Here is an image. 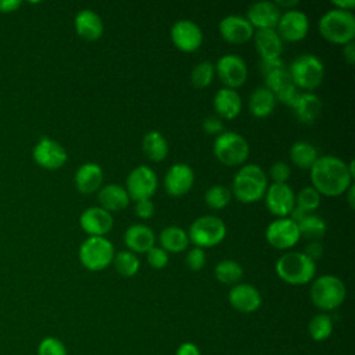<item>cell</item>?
Returning a JSON list of instances; mask_svg holds the SVG:
<instances>
[{"label": "cell", "instance_id": "cell-45", "mask_svg": "<svg viewBox=\"0 0 355 355\" xmlns=\"http://www.w3.org/2000/svg\"><path fill=\"white\" fill-rule=\"evenodd\" d=\"M202 129L207 135H220L223 132L222 119L215 115H208L202 121Z\"/></svg>", "mask_w": 355, "mask_h": 355}, {"label": "cell", "instance_id": "cell-7", "mask_svg": "<svg viewBox=\"0 0 355 355\" xmlns=\"http://www.w3.org/2000/svg\"><path fill=\"white\" fill-rule=\"evenodd\" d=\"M214 154L222 165L239 166L247 161L250 146L237 132H222L214 141Z\"/></svg>", "mask_w": 355, "mask_h": 355}, {"label": "cell", "instance_id": "cell-42", "mask_svg": "<svg viewBox=\"0 0 355 355\" xmlns=\"http://www.w3.org/2000/svg\"><path fill=\"white\" fill-rule=\"evenodd\" d=\"M146 257H147V262L151 268L154 269H162L166 266L168 261H169V257H168V252L165 250H162L161 247H151L147 252H146Z\"/></svg>", "mask_w": 355, "mask_h": 355}, {"label": "cell", "instance_id": "cell-29", "mask_svg": "<svg viewBox=\"0 0 355 355\" xmlns=\"http://www.w3.org/2000/svg\"><path fill=\"white\" fill-rule=\"evenodd\" d=\"M276 107L275 94L265 86L255 89L248 98V110L257 118H265L273 112Z\"/></svg>", "mask_w": 355, "mask_h": 355}, {"label": "cell", "instance_id": "cell-1", "mask_svg": "<svg viewBox=\"0 0 355 355\" xmlns=\"http://www.w3.org/2000/svg\"><path fill=\"white\" fill-rule=\"evenodd\" d=\"M312 187L322 196L337 197L345 194L352 184L354 176L349 173L348 164L336 155H323L312 165Z\"/></svg>", "mask_w": 355, "mask_h": 355}, {"label": "cell", "instance_id": "cell-11", "mask_svg": "<svg viewBox=\"0 0 355 355\" xmlns=\"http://www.w3.org/2000/svg\"><path fill=\"white\" fill-rule=\"evenodd\" d=\"M215 73L225 85V87L236 90L245 83L248 71L247 64L240 55L226 54L218 60L215 65Z\"/></svg>", "mask_w": 355, "mask_h": 355}, {"label": "cell", "instance_id": "cell-23", "mask_svg": "<svg viewBox=\"0 0 355 355\" xmlns=\"http://www.w3.org/2000/svg\"><path fill=\"white\" fill-rule=\"evenodd\" d=\"M73 25L78 36L89 42H94L100 39L104 32V25L100 15L89 8L80 10L76 14Z\"/></svg>", "mask_w": 355, "mask_h": 355}, {"label": "cell", "instance_id": "cell-16", "mask_svg": "<svg viewBox=\"0 0 355 355\" xmlns=\"http://www.w3.org/2000/svg\"><path fill=\"white\" fill-rule=\"evenodd\" d=\"M201 28L190 19H179L171 28V40L176 49L184 53H193L202 44Z\"/></svg>", "mask_w": 355, "mask_h": 355}, {"label": "cell", "instance_id": "cell-9", "mask_svg": "<svg viewBox=\"0 0 355 355\" xmlns=\"http://www.w3.org/2000/svg\"><path fill=\"white\" fill-rule=\"evenodd\" d=\"M115 251L107 237H87L79 247L80 263L92 272H98L112 263Z\"/></svg>", "mask_w": 355, "mask_h": 355}, {"label": "cell", "instance_id": "cell-48", "mask_svg": "<svg viewBox=\"0 0 355 355\" xmlns=\"http://www.w3.org/2000/svg\"><path fill=\"white\" fill-rule=\"evenodd\" d=\"M284 67V62L277 58V60H261V72L262 75L265 76L266 73L272 72L273 69H277V68H282Z\"/></svg>", "mask_w": 355, "mask_h": 355}, {"label": "cell", "instance_id": "cell-36", "mask_svg": "<svg viewBox=\"0 0 355 355\" xmlns=\"http://www.w3.org/2000/svg\"><path fill=\"white\" fill-rule=\"evenodd\" d=\"M333 333V320L326 313L315 315L308 324V334L313 341H326Z\"/></svg>", "mask_w": 355, "mask_h": 355}, {"label": "cell", "instance_id": "cell-53", "mask_svg": "<svg viewBox=\"0 0 355 355\" xmlns=\"http://www.w3.org/2000/svg\"><path fill=\"white\" fill-rule=\"evenodd\" d=\"M276 7L280 10V8H288V10H293V7H295L298 4V0H291V1H286V0H276L275 1Z\"/></svg>", "mask_w": 355, "mask_h": 355}, {"label": "cell", "instance_id": "cell-2", "mask_svg": "<svg viewBox=\"0 0 355 355\" xmlns=\"http://www.w3.org/2000/svg\"><path fill=\"white\" fill-rule=\"evenodd\" d=\"M233 196L243 204H252L263 198L268 179L263 169L255 164L243 165L232 182Z\"/></svg>", "mask_w": 355, "mask_h": 355}, {"label": "cell", "instance_id": "cell-21", "mask_svg": "<svg viewBox=\"0 0 355 355\" xmlns=\"http://www.w3.org/2000/svg\"><path fill=\"white\" fill-rule=\"evenodd\" d=\"M282 12L273 1H257L252 3L247 11V21L252 28L259 29H276Z\"/></svg>", "mask_w": 355, "mask_h": 355}, {"label": "cell", "instance_id": "cell-38", "mask_svg": "<svg viewBox=\"0 0 355 355\" xmlns=\"http://www.w3.org/2000/svg\"><path fill=\"white\" fill-rule=\"evenodd\" d=\"M215 76V65L209 61H202L194 65L190 73V82L197 89L208 87Z\"/></svg>", "mask_w": 355, "mask_h": 355}, {"label": "cell", "instance_id": "cell-22", "mask_svg": "<svg viewBox=\"0 0 355 355\" xmlns=\"http://www.w3.org/2000/svg\"><path fill=\"white\" fill-rule=\"evenodd\" d=\"M254 46L261 60H277L283 53V40L276 29H259L254 33Z\"/></svg>", "mask_w": 355, "mask_h": 355}, {"label": "cell", "instance_id": "cell-28", "mask_svg": "<svg viewBox=\"0 0 355 355\" xmlns=\"http://www.w3.org/2000/svg\"><path fill=\"white\" fill-rule=\"evenodd\" d=\"M291 108L294 110V114L300 122L311 125L322 112V101L315 93L304 92L298 94Z\"/></svg>", "mask_w": 355, "mask_h": 355}, {"label": "cell", "instance_id": "cell-5", "mask_svg": "<svg viewBox=\"0 0 355 355\" xmlns=\"http://www.w3.org/2000/svg\"><path fill=\"white\" fill-rule=\"evenodd\" d=\"M311 301L320 311H333L338 308L345 297L347 288L344 282L334 275H322L311 286Z\"/></svg>", "mask_w": 355, "mask_h": 355}, {"label": "cell", "instance_id": "cell-52", "mask_svg": "<svg viewBox=\"0 0 355 355\" xmlns=\"http://www.w3.org/2000/svg\"><path fill=\"white\" fill-rule=\"evenodd\" d=\"M333 8L337 10H344V11H352V8L355 7V0H334L331 1Z\"/></svg>", "mask_w": 355, "mask_h": 355}, {"label": "cell", "instance_id": "cell-25", "mask_svg": "<svg viewBox=\"0 0 355 355\" xmlns=\"http://www.w3.org/2000/svg\"><path fill=\"white\" fill-rule=\"evenodd\" d=\"M123 241L128 250L133 254H144L155 244L154 232L141 223L132 225L126 229L123 234Z\"/></svg>", "mask_w": 355, "mask_h": 355}, {"label": "cell", "instance_id": "cell-41", "mask_svg": "<svg viewBox=\"0 0 355 355\" xmlns=\"http://www.w3.org/2000/svg\"><path fill=\"white\" fill-rule=\"evenodd\" d=\"M37 355H68L64 343L53 336L42 338L37 345Z\"/></svg>", "mask_w": 355, "mask_h": 355}, {"label": "cell", "instance_id": "cell-32", "mask_svg": "<svg viewBox=\"0 0 355 355\" xmlns=\"http://www.w3.org/2000/svg\"><path fill=\"white\" fill-rule=\"evenodd\" d=\"M290 158L293 164L301 169H311L319 158L318 150L313 144L300 140L295 141L290 148Z\"/></svg>", "mask_w": 355, "mask_h": 355}, {"label": "cell", "instance_id": "cell-51", "mask_svg": "<svg viewBox=\"0 0 355 355\" xmlns=\"http://www.w3.org/2000/svg\"><path fill=\"white\" fill-rule=\"evenodd\" d=\"M343 55H344L345 61H347L349 65H352V64L355 62V44H354V42L347 43V44L344 46V49H343Z\"/></svg>", "mask_w": 355, "mask_h": 355}, {"label": "cell", "instance_id": "cell-12", "mask_svg": "<svg viewBox=\"0 0 355 355\" xmlns=\"http://www.w3.org/2000/svg\"><path fill=\"white\" fill-rule=\"evenodd\" d=\"M33 161L43 169L57 171L62 168L68 159L65 148L54 139L42 137L32 150Z\"/></svg>", "mask_w": 355, "mask_h": 355}, {"label": "cell", "instance_id": "cell-33", "mask_svg": "<svg viewBox=\"0 0 355 355\" xmlns=\"http://www.w3.org/2000/svg\"><path fill=\"white\" fill-rule=\"evenodd\" d=\"M298 230H300V236L309 239V240H318L322 239L327 230V226L324 223V220L315 215V214H306L298 223Z\"/></svg>", "mask_w": 355, "mask_h": 355}, {"label": "cell", "instance_id": "cell-19", "mask_svg": "<svg viewBox=\"0 0 355 355\" xmlns=\"http://www.w3.org/2000/svg\"><path fill=\"white\" fill-rule=\"evenodd\" d=\"M227 301L233 309L243 313H251L259 309L262 295L255 286L250 283H237L230 288Z\"/></svg>", "mask_w": 355, "mask_h": 355}, {"label": "cell", "instance_id": "cell-47", "mask_svg": "<svg viewBox=\"0 0 355 355\" xmlns=\"http://www.w3.org/2000/svg\"><path fill=\"white\" fill-rule=\"evenodd\" d=\"M304 254H305L306 257H309L312 261L319 259V258L322 257V254H323L322 244H320L319 241H315V240H313V241H311V243L306 245V248H305Z\"/></svg>", "mask_w": 355, "mask_h": 355}, {"label": "cell", "instance_id": "cell-35", "mask_svg": "<svg viewBox=\"0 0 355 355\" xmlns=\"http://www.w3.org/2000/svg\"><path fill=\"white\" fill-rule=\"evenodd\" d=\"M112 265L115 270L123 277L135 276L140 269V261L136 254L128 251H119L114 255Z\"/></svg>", "mask_w": 355, "mask_h": 355}, {"label": "cell", "instance_id": "cell-8", "mask_svg": "<svg viewBox=\"0 0 355 355\" xmlns=\"http://www.w3.org/2000/svg\"><path fill=\"white\" fill-rule=\"evenodd\" d=\"M189 241L198 248H209L220 244L226 236L225 222L215 215H202L189 227Z\"/></svg>", "mask_w": 355, "mask_h": 355}, {"label": "cell", "instance_id": "cell-46", "mask_svg": "<svg viewBox=\"0 0 355 355\" xmlns=\"http://www.w3.org/2000/svg\"><path fill=\"white\" fill-rule=\"evenodd\" d=\"M135 212L140 219H150L154 215V202L151 200L136 201Z\"/></svg>", "mask_w": 355, "mask_h": 355}, {"label": "cell", "instance_id": "cell-18", "mask_svg": "<svg viewBox=\"0 0 355 355\" xmlns=\"http://www.w3.org/2000/svg\"><path fill=\"white\" fill-rule=\"evenodd\" d=\"M79 225L89 237H105L114 226V218L101 207H89L80 214Z\"/></svg>", "mask_w": 355, "mask_h": 355}, {"label": "cell", "instance_id": "cell-43", "mask_svg": "<svg viewBox=\"0 0 355 355\" xmlns=\"http://www.w3.org/2000/svg\"><path fill=\"white\" fill-rule=\"evenodd\" d=\"M205 262H207V258L202 248L193 247L191 250H189L186 255V265L189 266V269L201 270L205 266Z\"/></svg>", "mask_w": 355, "mask_h": 355}, {"label": "cell", "instance_id": "cell-30", "mask_svg": "<svg viewBox=\"0 0 355 355\" xmlns=\"http://www.w3.org/2000/svg\"><path fill=\"white\" fill-rule=\"evenodd\" d=\"M141 148L146 157L154 162H159L166 158L169 147L164 135L158 130H150L144 135Z\"/></svg>", "mask_w": 355, "mask_h": 355}, {"label": "cell", "instance_id": "cell-37", "mask_svg": "<svg viewBox=\"0 0 355 355\" xmlns=\"http://www.w3.org/2000/svg\"><path fill=\"white\" fill-rule=\"evenodd\" d=\"M263 78H265V87L269 89L275 96H277L279 93H282L283 90L294 85L288 73V69L286 67L273 69L272 72L266 73Z\"/></svg>", "mask_w": 355, "mask_h": 355}, {"label": "cell", "instance_id": "cell-4", "mask_svg": "<svg viewBox=\"0 0 355 355\" xmlns=\"http://www.w3.org/2000/svg\"><path fill=\"white\" fill-rule=\"evenodd\" d=\"M275 270L284 283L291 286H302L313 280L316 263L304 252L288 251L277 259Z\"/></svg>", "mask_w": 355, "mask_h": 355}, {"label": "cell", "instance_id": "cell-3", "mask_svg": "<svg viewBox=\"0 0 355 355\" xmlns=\"http://www.w3.org/2000/svg\"><path fill=\"white\" fill-rule=\"evenodd\" d=\"M318 29L327 42L345 46L355 37V15L352 11L331 8L320 17Z\"/></svg>", "mask_w": 355, "mask_h": 355}, {"label": "cell", "instance_id": "cell-27", "mask_svg": "<svg viewBox=\"0 0 355 355\" xmlns=\"http://www.w3.org/2000/svg\"><path fill=\"white\" fill-rule=\"evenodd\" d=\"M97 198L100 202L98 207L108 211L110 214L119 212V211L125 209L130 202L126 189L116 183H110V184L100 187Z\"/></svg>", "mask_w": 355, "mask_h": 355}, {"label": "cell", "instance_id": "cell-15", "mask_svg": "<svg viewBox=\"0 0 355 355\" xmlns=\"http://www.w3.org/2000/svg\"><path fill=\"white\" fill-rule=\"evenodd\" d=\"M263 197L266 208L277 218H288L295 207V194L287 183H272Z\"/></svg>", "mask_w": 355, "mask_h": 355}, {"label": "cell", "instance_id": "cell-39", "mask_svg": "<svg viewBox=\"0 0 355 355\" xmlns=\"http://www.w3.org/2000/svg\"><path fill=\"white\" fill-rule=\"evenodd\" d=\"M204 200L209 208L222 209L230 202L232 191L222 184H214L205 191Z\"/></svg>", "mask_w": 355, "mask_h": 355}, {"label": "cell", "instance_id": "cell-13", "mask_svg": "<svg viewBox=\"0 0 355 355\" xmlns=\"http://www.w3.org/2000/svg\"><path fill=\"white\" fill-rule=\"evenodd\" d=\"M266 241L277 250H288L300 240V230L290 218H277L269 223L265 232Z\"/></svg>", "mask_w": 355, "mask_h": 355}, {"label": "cell", "instance_id": "cell-54", "mask_svg": "<svg viewBox=\"0 0 355 355\" xmlns=\"http://www.w3.org/2000/svg\"><path fill=\"white\" fill-rule=\"evenodd\" d=\"M347 201L349 204L351 208H354V184H351L348 189H347Z\"/></svg>", "mask_w": 355, "mask_h": 355}, {"label": "cell", "instance_id": "cell-6", "mask_svg": "<svg viewBox=\"0 0 355 355\" xmlns=\"http://www.w3.org/2000/svg\"><path fill=\"white\" fill-rule=\"evenodd\" d=\"M288 73L297 89L312 92L324 78V65L316 55L302 54L291 62Z\"/></svg>", "mask_w": 355, "mask_h": 355}, {"label": "cell", "instance_id": "cell-44", "mask_svg": "<svg viewBox=\"0 0 355 355\" xmlns=\"http://www.w3.org/2000/svg\"><path fill=\"white\" fill-rule=\"evenodd\" d=\"M269 175H270L273 183H286L290 179L291 171H290V166L286 162L277 161L270 166Z\"/></svg>", "mask_w": 355, "mask_h": 355}, {"label": "cell", "instance_id": "cell-40", "mask_svg": "<svg viewBox=\"0 0 355 355\" xmlns=\"http://www.w3.org/2000/svg\"><path fill=\"white\" fill-rule=\"evenodd\" d=\"M320 205V194L312 187L306 186L301 189L295 196V207L305 214H312Z\"/></svg>", "mask_w": 355, "mask_h": 355}, {"label": "cell", "instance_id": "cell-17", "mask_svg": "<svg viewBox=\"0 0 355 355\" xmlns=\"http://www.w3.org/2000/svg\"><path fill=\"white\" fill-rule=\"evenodd\" d=\"M194 184V171L190 165L178 162L173 164L165 173L164 187L165 191L172 197L184 196L191 190Z\"/></svg>", "mask_w": 355, "mask_h": 355}, {"label": "cell", "instance_id": "cell-14", "mask_svg": "<svg viewBox=\"0 0 355 355\" xmlns=\"http://www.w3.org/2000/svg\"><path fill=\"white\" fill-rule=\"evenodd\" d=\"M309 31V19L305 12L300 10L284 11L277 22L276 32L282 40L295 43L302 40Z\"/></svg>", "mask_w": 355, "mask_h": 355}, {"label": "cell", "instance_id": "cell-34", "mask_svg": "<svg viewBox=\"0 0 355 355\" xmlns=\"http://www.w3.org/2000/svg\"><path fill=\"white\" fill-rule=\"evenodd\" d=\"M243 268L233 259H223L215 266V277L218 282L229 286L237 284L243 277Z\"/></svg>", "mask_w": 355, "mask_h": 355}, {"label": "cell", "instance_id": "cell-10", "mask_svg": "<svg viewBox=\"0 0 355 355\" xmlns=\"http://www.w3.org/2000/svg\"><path fill=\"white\" fill-rule=\"evenodd\" d=\"M158 186L157 173L146 165H139L126 178V191L130 200H151Z\"/></svg>", "mask_w": 355, "mask_h": 355}, {"label": "cell", "instance_id": "cell-24", "mask_svg": "<svg viewBox=\"0 0 355 355\" xmlns=\"http://www.w3.org/2000/svg\"><path fill=\"white\" fill-rule=\"evenodd\" d=\"M104 173L98 164L85 162L75 172V186L82 194H92L103 184Z\"/></svg>", "mask_w": 355, "mask_h": 355}, {"label": "cell", "instance_id": "cell-49", "mask_svg": "<svg viewBox=\"0 0 355 355\" xmlns=\"http://www.w3.org/2000/svg\"><path fill=\"white\" fill-rule=\"evenodd\" d=\"M176 355H201V352H200V348L194 343L186 341L178 347Z\"/></svg>", "mask_w": 355, "mask_h": 355}, {"label": "cell", "instance_id": "cell-31", "mask_svg": "<svg viewBox=\"0 0 355 355\" xmlns=\"http://www.w3.org/2000/svg\"><path fill=\"white\" fill-rule=\"evenodd\" d=\"M159 244L166 252H182L189 247L187 232L179 226H168L159 233Z\"/></svg>", "mask_w": 355, "mask_h": 355}, {"label": "cell", "instance_id": "cell-20", "mask_svg": "<svg viewBox=\"0 0 355 355\" xmlns=\"http://www.w3.org/2000/svg\"><path fill=\"white\" fill-rule=\"evenodd\" d=\"M219 33L232 44H244L254 36V28L241 15H227L219 22Z\"/></svg>", "mask_w": 355, "mask_h": 355}, {"label": "cell", "instance_id": "cell-50", "mask_svg": "<svg viewBox=\"0 0 355 355\" xmlns=\"http://www.w3.org/2000/svg\"><path fill=\"white\" fill-rule=\"evenodd\" d=\"M21 0H0V12L1 14H10L17 11L21 7Z\"/></svg>", "mask_w": 355, "mask_h": 355}, {"label": "cell", "instance_id": "cell-26", "mask_svg": "<svg viewBox=\"0 0 355 355\" xmlns=\"http://www.w3.org/2000/svg\"><path fill=\"white\" fill-rule=\"evenodd\" d=\"M241 97L233 89H219L214 96V110L220 119H234L241 112Z\"/></svg>", "mask_w": 355, "mask_h": 355}]
</instances>
